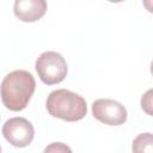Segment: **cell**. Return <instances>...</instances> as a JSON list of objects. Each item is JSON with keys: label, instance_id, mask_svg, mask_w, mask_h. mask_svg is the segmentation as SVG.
<instances>
[{"label": "cell", "instance_id": "6da1fadb", "mask_svg": "<svg viewBox=\"0 0 153 153\" xmlns=\"http://www.w3.org/2000/svg\"><path fill=\"white\" fill-rule=\"evenodd\" d=\"M36 88V81L31 73L17 69L8 73L1 82V100L11 111H20L26 108Z\"/></svg>", "mask_w": 153, "mask_h": 153}, {"label": "cell", "instance_id": "7a4b0ae2", "mask_svg": "<svg viewBox=\"0 0 153 153\" xmlns=\"http://www.w3.org/2000/svg\"><path fill=\"white\" fill-rule=\"evenodd\" d=\"M45 106L53 117L61 118L67 122L80 121L87 112L85 99L66 88H59L49 93Z\"/></svg>", "mask_w": 153, "mask_h": 153}, {"label": "cell", "instance_id": "3957f363", "mask_svg": "<svg viewBox=\"0 0 153 153\" xmlns=\"http://www.w3.org/2000/svg\"><path fill=\"white\" fill-rule=\"evenodd\" d=\"M36 72L39 79L47 85L61 82L67 75V62L56 51H44L36 60Z\"/></svg>", "mask_w": 153, "mask_h": 153}, {"label": "cell", "instance_id": "277c9868", "mask_svg": "<svg viewBox=\"0 0 153 153\" xmlns=\"http://www.w3.org/2000/svg\"><path fill=\"white\" fill-rule=\"evenodd\" d=\"M92 115L108 126H121L127 121V109L120 102L100 98L92 103Z\"/></svg>", "mask_w": 153, "mask_h": 153}, {"label": "cell", "instance_id": "5b68a950", "mask_svg": "<svg viewBox=\"0 0 153 153\" xmlns=\"http://www.w3.org/2000/svg\"><path fill=\"white\" fill-rule=\"evenodd\" d=\"M4 137L14 147L29 146L35 136L33 126L24 117H12L2 127Z\"/></svg>", "mask_w": 153, "mask_h": 153}, {"label": "cell", "instance_id": "8992f818", "mask_svg": "<svg viewBox=\"0 0 153 153\" xmlns=\"http://www.w3.org/2000/svg\"><path fill=\"white\" fill-rule=\"evenodd\" d=\"M13 12L22 22H37L45 14L47 2L44 0H16Z\"/></svg>", "mask_w": 153, "mask_h": 153}, {"label": "cell", "instance_id": "52a82bcc", "mask_svg": "<svg viewBox=\"0 0 153 153\" xmlns=\"http://www.w3.org/2000/svg\"><path fill=\"white\" fill-rule=\"evenodd\" d=\"M131 149L133 153H153V134H139L133 141Z\"/></svg>", "mask_w": 153, "mask_h": 153}, {"label": "cell", "instance_id": "ba28073f", "mask_svg": "<svg viewBox=\"0 0 153 153\" xmlns=\"http://www.w3.org/2000/svg\"><path fill=\"white\" fill-rule=\"evenodd\" d=\"M140 104H141V108L142 110L149 115V116H153V88L146 91L142 97H141V100H140Z\"/></svg>", "mask_w": 153, "mask_h": 153}, {"label": "cell", "instance_id": "9c48e42d", "mask_svg": "<svg viewBox=\"0 0 153 153\" xmlns=\"http://www.w3.org/2000/svg\"><path fill=\"white\" fill-rule=\"evenodd\" d=\"M43 153H73L71 147L63 142H53V143H49Z\"/></svg>", "mask_w": 153, "mask_h": 153}, {"label": "cell", "instance_id": "30bf717a", "mask_svg": "<svg viewBox=\"0 0 153 153\" xmlns=\"http://www.w3.org/2000/svg\"><path fill=\"white\" fill-rule=\"evenodd\" d=\"M142 4H143V6L147 8V11H148V12L153 13V0H148V1H147V0H145Z\"/></svg>", "mask_w": 153, "mask_h": 153}, {"label": "cell", "instance_id": "8fae6325", "mask_svg": "<svg viewBox=\"0 0 153 153\" xmlns=\"http://www.w3.org/2000/svg\"><path fill=\"white\" fill-rule=\"evenodd\" d=\"M151 73H152V75H153V60H152V62H151Z\"/></svg>", "mask_w": 153, "mask_h": 153}]
</instances>
